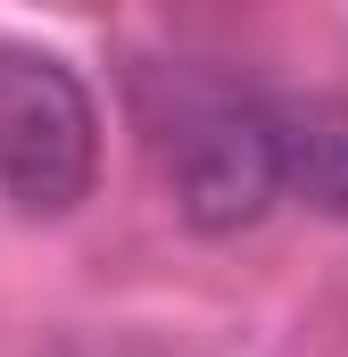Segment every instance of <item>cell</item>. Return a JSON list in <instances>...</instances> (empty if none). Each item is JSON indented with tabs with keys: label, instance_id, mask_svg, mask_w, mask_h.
Returning a JSON list of instances; mask_svg holds the SVG:
<instances>
[{
	"label": "cell",
	"instance_id": "cell-3",
	"mask_svg": "<svg viewBox=\"0 0 348 357\" xmlns=\"http://www.w3.org/2000/svg\"><path fill=\"white\" fill-rule=\"evenodd\" d=\"M282 116V175L307 208L348 216V100H290Z\"/></svg>",
	"mask_w": 348,
	"mask_h": 357
},
{
	"label": "cell",
	"instance_id": "cell-1",
	"mask_svg": "<svg viewBox=\"0 0 348 357\" xmlns=\"http://www.w3.org/2000/svg\"><path fill=\"white\" fill-rule=\"evenodd\" d=\"M158 158H166L174 216L191 233H207V241L249 233L290 191L282 116L258 91H232V84H174V108L158 116Z\"/></svg>",
	"mask_w": 348,
	"mask_h": 357
},
{
	"label": "cell",
	"instance_id": "cell-2",
	"mask_svg": "<svg viewBox=\"0 0 348 357\" xmlns=\"http://www.w3.org/2000/svg\"><path fill=\"white\" fill-rule=\"evenodd\" d=\"M100 183V108L33 42H0V191L17 216H75Z\"/></svg>",
	"mask_w": 348,
	"mask_h": 357
}]
</instances>
